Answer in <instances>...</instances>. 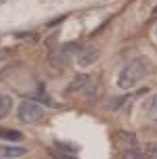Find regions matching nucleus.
<instances>
[{"label":"nucleus","mask_w":157,"mask_h":159,"mask_svg":"<svg viewBox=\"0 0 157 159\" xmlns=\"http://www.w3.org/2000/svg\"><path fill=\"white\" fill-rule=\"evenodd\" d=\"M151 71H153V65H151L149 59H147V57H136V59H132V61L119 71L118 86L122 88V90H130V88H134L142 78H147Z\"/></svg>","instance_id":"obj_1"},{"label":"nucleus","mask_w":157,"mask_h":159,"mask_svg":"<svg viewBox=\"0 0 157 159\" xmlns=\"http://www.w3.org/2000/svg\"><path fill=\"white\" fill-rule=\"evenodd\" d=\"M44 113H46L44 105L36 103V101H23L17 109V117L23 124H34V121H40L44 117Z\"/></svg>","instance_id":"obj_2"},{"label":"nucleus","mask_w":157,"mask_h":159,"mask_svg":"<svg viewBox=\"0 0 157 159\" xmlns=\"http://www.w3.org/2000/svg\"><path fill=\"white\" fill-rule=\"evenodd\" d=\"M27 149L25 147H15V144H0V157H7V159H17L25 155Z\"/></svg>","instance_id":"obj_3"},{"label":"nucleus","mask_w":157,"mask_h":159,"mask_svg":"<svg viewBox=\"0 0 157 159\" xmlns=\"http://www.w3.org/2000/svg\"><path fill=\"white\" fill-rule=\"evenodd\" d=\"M96 59H99V50H96V48H88V50H84V52L78 57V65L88 67V65H92Z\"/></svg>","instance_id":"obj_4"},{"label":"nucleus","mask_w":157,"mask_h":159,"mask_svg":"<svg viewBox=\"0 0 157 159\" xmlns=\"http://www.w3.org/2000/svg\"><path fill=\"white\" fill-rule=\"evenodd\" d=\"M13 109V96L11 94H2L0 96V119H4Z\"/></svg>","instance_id":"obj_5"},{"label":"nucleus","mask_w":157,"mask_h":159,"mask_svg":"<svg viewBox=\"0 0 157 159\" xmlns=\"http://www.w3.org/2000/svg\"><path fill=\"white\" fill-rule=\"evenodd\" d=\"M145 113H147V117L153 119V121H157V94H153L145 103Z\"/></svg>","instance_id":"obj_6"},{"label":"nucleus","mask_w":157,"mask_h":159,"mask_svg":"<svg viewBox=\"0 0 157 159\" xmlns=\"http://www.w3.org/2000/svg\"><path fill=\"white\" fill-rule=\"evenodd\" d=\"M0 138H2V140H13V143H17V140H21V138H23V134H21V132H17V130L0 128Z\"/></svg>","instance_id":"obj_7"},{"label":"nucleus","mask_w":157,"mask_h":159,"mask_svg":"<svg viewBox=\"0 0 157 159\" xmlns=\"http://www.w3.org/2000/svg\"><path fill=\"white\" fill-rule=\"evenodd\" d=\"M124 159H147V157H145L142 153H138V151H126Z\"/></svg>","instance_id":"obj_8"},{"label":"nucleus","mask_w":157,"mask_h":159,"mask_svg":"<svg viewBox=\"0 0 157 159\" xmlns=\"http://www.w3.org/2000/svg\"><path fill=\"white\" fill-rule=\"evenodd\" d=\"M50 155L55 159H76L73 155H67V153H59V151H50Z\"/></svg>","instance_id":"obj_9"},{"label":"nucleus","mask_w":157,"mask_h":159,"mask_svg":"<svg viewBox=\"0 0 157 159\" xmlns=\"http://www.w3.org/2000/svg\"><path fill=\"white\" fill-rule=\"evenodd\" d=\"M147 153H149L153 159H157V144H149V147H147Z\"/></svg>","instance_id":"obj_10"},{"label":"nucleus","mask_w":157,"mask_h":159,"mask_svg":"<svg viewBox=\"0 0 157 159\" xmlns=\"http://www.w3.org/2000/svg\"><path fill=\"white\" fill-rule=\"evenodd\" d=\"M155 36H157V27H155Z\"/></svg>","instance_id":"obj_11"},{"label":"nucleus","mask_w":157,"mask_h":159,"mask_svg":"<svg viewBox=\"0 0 157 159\" xmlns=\"http://www.w3.org/2000/svg\"><path fill=\"white\" fill-rule=\"evenodd\" d=\"M0 159H7V157H0Z\"/></svg>","instance_id":"obj_12"}]
</instances>
